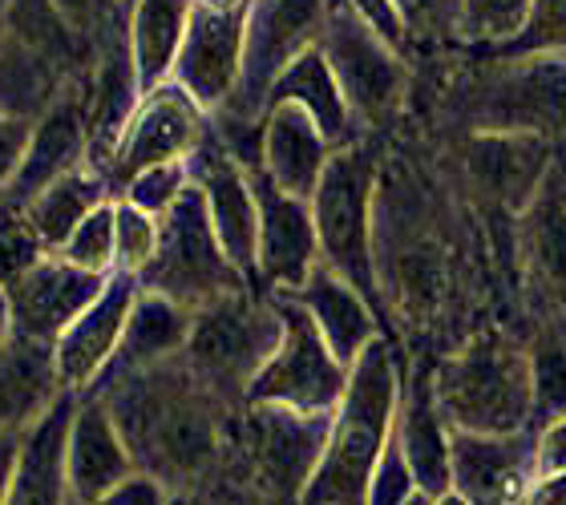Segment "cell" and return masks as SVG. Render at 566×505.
Returning <instances> with one entry per match:
<instances>
[{
  "mask_svg": "<svg viewBox=\"0 0 566 505\" xmlns=\"http://www.w3.org/2000/svg\"><path fill=\"white\" fill-rule=\"evenodd\" d=\"M214 400L219 397L182 365V356H175L109 380L106 409L150 477H195L219 449Z\"/></svg>",
  "mask_w": 566,
  "mask_h": 505,
  "instance_id": "obj_1",
  "label": "cell"
},
{
  "mask_svg": "<svg viewBox=\"0 0 566 505\" xmlns=\"http://www.w3.org/2000/svg\"><path fill=\"white\" fill-rule=\"evenodd\" d=\"M401 412V377L385 340H373L348 368L340 409L332 412L328 445L319 457L312 482L304 485V505H365L368 485L377 473L385 449L397 433Z\"/></svg>",
  "mask_w": 566,
  "mask_h": 505,
  "instance_id": "obj_2",
  "label": "cell"
},
{
  "mask_svg": "<svg viewBox=\"0 0 566 505\" xmlns=\"http://www.w3.org/2000/svg\"><path fill=\"white\" fill-rule=\"evenodd\" d=\"M441 417L458 433L510 436L534 417L531 353L506 336H478L433 368Z\"/></svg>",
  "mask_w": 566,
  "mask_h": 505,
  "instance_id": "obj_3",
  "label": "cell"
},
{
  "mask_svg": "<svg viewBox=\"0 0 566 505\" xmlns=\"http://www.w3.org/2000/svg\"><path fill=\"white\" fill-rule=\"evenodd\" d=\"M458 114L470 134L566 141V57L485 53L458 85Z\"/></svg>",
  "mask_w": 566,
  "mask_h": 505,
  "instance_id": "obj_4",
  "label": "cell"
},
{
  "mask_svg": "<svg viewBox=\"0 0 566 505\" xmlns=\"http://www.w3.org/2000/svg\"><path fill=\"white\" fill-rule=\"evenodd\" d=\"M377 150L368 141H353L328 158V170L312 194L319 263L353 283L368 304H377V255H373V211H377Z\"/></svg>",
  "mask_w": 566,
  "mask_h": 505,
  "instance_id": "obj_5",
  "label": "cell"
},
{
  "mask_svg": "<svg viewBox=\"0 0 566 505\" xmlns=\"http://www.w3.org/2000/svg\"><path fill=\"white\" fill-rule=\"evenodd\" d=\"M158 227H163L158 255H154V263L138 280L142 292L166 295L178 307H187L190 316L227 299V295L248 292L243 271L219 248L207 199H202V190L195 182L178 194L175 207L158 219Z\"/></svg>",
  "mask_w": 566,
  "mask_h": 505,
  "instance_id": "obj_6",
  "label": "cell"
},
{
  "mask_svg": "<svg viewBox=\"0 0 566 505\" xmlns=\"http://www.w3.org/2000/svg\"><path fill=\"white\" fill-rule=\"evenodd\" d=\"M283 319L280 307L255 304L248 292L227 295L202 307L190 319V336L182 348V365L211 388L214 397H248L251 380L260 377L280 348Z\"/></svg>",
  "mask_w": 566,
  "mask_h": 505,
  "instance_id": "obj_7",
  "label": "cell"
},
{
  "mask_svg": "<svg viewBox=\"0 0 566 505\" xmlns=\"http://www.w3.org/2000/svg\"><path fill=\"white\" fill-rule=\"evenodd\" d=\"M319 49H324V57L340 82V94L353 109L356 126L373 129L397 118V109L405 106V94H409L405 53H397L385 36L373 33L348 0L328 4Z\"/></svg>",
  "mask_w": 566,
  "mask_h": 505,
  "instance_id": "obj_8",
  "label": "cell"
},
{
  "mask_svg": "<svg viewBox=\"0 0 566 505\" xmlns=\"http://www.w3.org/2000/svg\"><path fill=\"white\" fill-rule=\"evenodd\" d=\"M283 319L280 348L268 365L260 368V377L251 380L248 404H280V409L307 412V417H332L340 409L344 388H348V368L336 360L328 340L319 336L304 307L275 295Z\"/></svg>",
  "mask_w": 566,
  "mask_h": 505,
  "instance_id": "obj_9",
  "label": "cell"
},
{
  "mask_svg": "<svg viewBox=\"0 0 566 505\" xmlns=\"http://www.w3.org/2000/svg\"><path fill=\"white\" fill-rule=\"evenodd\" d=\"M332 0H248V41H243V77L235 97L219 118L263 122L272 85L304 49L319 45Z\"/></svg>",
  "mask_w": 566,
  "mask_h": 505,
  "instance_id": "obj_10",
  "label": "cell"
},
{
  "mask_svg": "<svg viewBox=\"0 0 566 505\" xmlns=\"http://www.w3.org/2000/svg\"><path fill=\"white\" fill-rule=\"evenodd\" d=\"M207 138L202 126V106L182 90V85L166 82L138 102L130 126L122 134L114 166H109V182L126 187L142 170L163 162H187Z\"/></svg>",
  "mask_w": 566,
  "mask_h": 505,
  "instance_id": "obj_11",
  "label": "cell"
},
{
  "mask_svg": "<svg viewBox=\"0 0 566 505\" xmlns=\"http://www.w3.org/2000/svg\"><path fill=\"white\" fill-rule=\"evenodd\" d=\"M187 166H190V182L207 199L219 248L243 271V280H251L260 271V207H255L251 175L231 158V150L214 134L202 138V146L190 154Z\"/></svg>",
  "mask_w": 566,
  "mask_h": 505,
  "instance_id": "obj_12",
  "label": "cell"
},
{
  "mask_svg": "<svg viewBox=\"0 0 566 505\" xmlns=\"http://www.w3.org/2000/svg\"><path fill=\"white\" fill-rule=\"evenodd\" d=\"M243 41H248V9L195 4L170 82L182 85L202 109H223L243 77Z\"/></svg>",
  "mask_w": 566,
  "mask_h": 505,
  "instance_id": "obj_13",
  "label": "cell"
},
{
  "mask_svg": "<svg viewBox=\"0 0 566 505\" xmlns=\"http://www.w3.org/2000/svg\"><path fill=\"white\" fill-rule=\"evenodd\" d=\"M106 275H90V271L73 267L65 259H41L33 267L4 283L9 292V316L17 336L29 340L57 344V336L106 292Z\"/></svg>",
  "mask_w": 566,
  "mask_h": 505,
  "instance_id": "obj_14",
  "label": "cell"
},
{
  "mask_svg": "<svg viewBox=\"0 0 566 505\" xmlns=\"http://www.w3.org/2000/svg\"><path fill=\"white\" fill-rule=\"evenodd\" d=\"M255 207H260V275L275 295L304 287L307 275L319 267V239L312 202L280 190L263 170H248Z\"/></svg>",
  "mask_w": 566,
  "mask_h": 505,
  "instance_id": "obj_15",
  "label": "cell"
},
{
  "mask_svg": "<svg viewBox=\"0 0 566 505\" xmlns=\"http://www.w3.org/2000/svg\"><path fill=\"white\" fill-rule=\"evenodd\" d=\"M134 299H138V280L118 271V275H109L106 292L97 295L94 304L57 336L53 356H57V377L65 392L90 388L114 365L122 336H126V319L134 312Z\"/></svg>",
  "mask_w": 566,
  "mask_h": 505,
  "instance_id": "obj_16",
  "label": "cell"
},
{
  "mask_svg": "<svg viewBox=\"0 0 566 505\" xmlns=\"http://www.w3.org/2000/svg\"><path fill=\"white\" fill-rule=\"evenodd\" d=\"M449 453H453V490L473 505H522L531 485L538 482L534 441L522 433L482 436L453 429Z\"/></svg>",
  "mask_w": 566,
  "mask_h": 505,
  "instance_id": "obj_17",
  "label": "cell"
},
{
  "mask_svg": "<svg viewBox=\"0 0 566 505\" xmlns=\"http://www.w3.org/2000/svg\"><path fill=\"white\" fill-rule=\"evenodd\" d=\"M522 259H526V280L538 304L566 307V162L546 170L543 187L526 202L518 227Z\"/></svg>",
  "mask_w": 566,
  "mask_h": 505,
  "instance_id": "obj_18",
  "label": "cell"
},
{
  "mask_svg": "<svg viewBox=\"0 0 566 505\" xmlns=\"http://www.w3.org/2000/svg\"><path fill=\"white\" fill-rule=\"evenodd\" d=\"M65 473H70V494L77 497V505L102 502L109 490L134 477V453L109 417L106 400H85L73 412Z\"/></svg>",
  "mask_w": 566,
  "mask_h": 505,
  "instance_id": "obj_19",
  "label": "cell"
},
{
  "mask_svg": "<svg viewBox=\"0 0 566 505\" xmlns=\"http://www.w3.org/2000/svg\"><path fill=\"white\" fill-rule=\"evenodd\" d=\"M555 166V150L543 138H518V134H473L465 146V170L478 190H485L497 207L526 211L534 190L543 187L546 170Z\"/></svg>",
  "mask_w": 566,
  "mask_h": 505,
  "instance_id": "obj_20",
  "label": "cell"
},
{
  "mask_svg": "<svg viewBox=\"0 0 566 505\" xmlns=\"http://www.w3.org/2000/svg\"><path fill=\"white\" fill-rule=\"evenodd\" d=\"M332 141L324 138V129L304 106H283L268 109L263 118V175L272 178L275 187L295 194V199H312L319 187V178L328 170Z\"/></svg>",
  "mask_w": 566,
  "mask_h": 505,
  "instance_id": "obj_21",
  "label": "cell"
},
{
  "mask_svg": "<svg viewBox=\"0 0 566 505\" xmlns=\"http://www.w3.org/2000/svg\"><path fill=\"white\" fill-rule=\"evenodd\" d=\"M61 397L53 344L9 332L0 344V433H29Z\"/></svg>",
  "mask_w": 566,
  "mask_h": 505,
  "instance_id": "obj_22",
  "label": "cell"
},
{
  "mask_svg": "<svg viewBox=\"0 0 566 505\" xmlns=\"http://www.w3.org/2000/svg\"><path fill=\"white\" fill-rule=\"evenodd\" d=\"M283 299H292V304L304 307L344 368H353L368 344L377 340V316H373V304H368L365 295L356 292L344 275H336L328 263H319V267L307 275L304 287L283 292Z\"/></svg>",
  "mask_w": 566,
  "mask_h": 505,
  "instance_id": "obj_23",
  "label": "cell"
},
{
  "mask_svg": "<svg viewBox=\"0 0 566 505\" xmlns=\"http://www.w3.org/2000/svg\"><path fill=\"white\" fill-rule=\"evenodd\" d=\"M446 424L449 421L441 417V404H437V392H433V372L421 368L401 388V412H397V433H392V441L401 445L417 485L433 497L453 490V453H449L453 433H446Z\"/></svg>",
  "mask_w": 566,
  "mask_h": 505,
  "instance_id": "obj_24",
  "label": "cell"
},
{
  "mask_svg": "<svg viewBox=\"0 0 566 505\" xmlns=\"http://www.w3.org/2000/svg\"><path fill=\"white\" fill-rule=\"evenodd\" d=\"M90 122H85V106L77 102V94H65L53 97L41 114L33 129V146L24 154V166L17 182L9 187V199L12 202H29L33 194L49 187V182H57L61 175H70L77 166H85L90 158Z\"/></svg>",
  "mask_w": 566,
  "mask_h": 505,
  "instance_id": "obj_25",
  "label": "cell"
},
{
  "mask_svg": "<svg viewBox=\"0 0 566 505\" xmlns=\"http://www.w3.org/2000/svg\"><path fill=\"white\" fill-rule=\"evenodd\" d=\"M251 409H255V449H260L263 473L280 490L304 494L328 445L332 417H307L280 404H251Z\"/></svg>",
  "mask_w": 566,
  "mask_h": 505,
  "instance_id": "obj_26",
  "label": "cell"
},
{
  "mask_svg": "<svg viewBox=\"0 0 566 505\" xmlns=\"http://www.w3.org/2000/svg\"><path fill=\"white\" fill-rule=\"evenodd\" d=\"M73 412H77L73 392H65V397L24 433L21 465H17V477H12V490H9V497H4V505H65V494H70L65 445H70Z\"/></svg>",
  "mask_w": 566,
  "mask_h": 505,
  "instance_id": "obj_27",
  "label": "cell"
},
{
  "mask_svg": "<svg viewBox=\"0 0 566 505\" xmlns=\"http://www.w3.org/2000/svg\"><path fill=\"white\" fill-rule=\"evenodd\" d=\"M283 102H292V106H304L316 126L324 129V138L332 141V150H340V146H353L356 141V118L348 102L340 94V82H336V73H332L328 57H324V49L312 45L304 49L300 57L287 65V70L275 77L272 85V97H268V109L283 106Z\"/></svg>",
  "mask_w": 566,
  "mask_h": 505,
  "instance_id": "obj_28",
  "label": "cell"
},
{
  "mask_svg": "<svg viewBox=\"0 0 566 505\" xmlns=\"http://www.w3.org/2000/svg\"><path fill=\"white\" fill-rule=\"evenodd\" d=\"M195 0H134L130 12V57L138 94H154L175 77V61L187 41Z\"/></svg>",
  "mask_w": 566,
  "mask_h": 505,
  "instance_id": "obj_29",
  "label": "cell"
},
{
  "mask_svg": "<svg viewBox=\"0 0 566 505\" xmlns=\"http://www.w3.org/2000/svg\"><path fill=\"white\" fill-rule=\"evenodd\" d=\"M190 312L178 307L175 299L154 292H138L134 299V312L126 319V336H122V348L114 356V365L102 372V380H114L122 372H138V368H154L163 360H175L187 348L190 336Z\"/></svg>",
  "mask_w": 566,
  "mask_h": 505,
  "instance_id": "obj_30",
  "label": "cell"
},
{
  "mask_svg": "<svg viewBox=\"0 0 566 505\" xmlns=\"http://www.w3.org/2000/svg\"><path fill=\"white\" fill-rule=\"evenodd\" d=\"M109 194V178L94 166H77L70 175H61L57 182H49L41 194L24 202V223L41 239L45 251H61L70 243V235L102 207Z\"/></svg>",
  "mask_w": 566,
  "mask_h": 505,
  "instance_id": "obj_31",
  "label": "cell"
},
{
  "mask_svg": "<svg viewBox=\"0 0 566 505\" xmlns=\"http://www.w3.org/2000/svg\"><path fill=\"white\" fill-rule=\"evenodd\" d=\"M534 0H461V49L494 53L510 45L531 21Z\"/></svg>",
  "mask_w": 566,
  "mask_h": 505,
  "instance_id": "obj_32",
  "label": "cell"
},
{
  "mask_svg": "<svg viewBox=\"0 0 566 505\" xmlns=\"http://www.w3.org/2000/svg\"><path fill=\"white\" fill-rule=\"evenodd\" d=\"M65 263L90 271V275H109L118 263V211L114 202H102L90 219L70 235V243L57 251Z\"/></svg>",
  "mask_w": 566,
  "mask_h": 505,
  "instance_id": "obj_33",
  "label": "cell"
},
{
  "mask_svg": "<svg viewBox=\"0 0 566 505\" xmlns=\"http://www.w3.org/2000/svg\"><path fill=\"white\" fill-rule=\"evenodd\" d=\"M397 4V17L405 24V36H409V49H458L461 33V0H392Z\"/></svg>",
  "mask_w": 566,
  "mask_h": 505,
  "instance_id": "obj_34",
  "label": "cell"
},
{
  "mask_svg": "<svg viewBox=\"0 0 566 505\" xmlns=\"http://www.w3.org/2000/svg\"><path fill=\"white\" fill-rule=\"evenodd\" d=\"M538 53L566 57V0H534L526 29L490 57H538Z\"/></svg>",
  "mask_w": 566,
  "mask_h": 505,
  "instance_id": "obj_35",
  "label": "cell"
},
{
  "mask_svg": "<svg viewBox=\"0 0 566 505\" xmlns=\"http://www.w3.org/2000/svg\"><path fill=\"white\" fill-rule=\"evenodd\" d=\"M114 211H118V263H114V267H118L122 275L142 280L146 267L154 263V255H158L163 227H158L154 214L138 211V207H130L126 199L114 202Z\"/></svg>",
  "mask_w": 566,
  "mask_h": 505,
  "instance_id": "obj_36",
  "label": "cell"
},
{
  "mask_svg": "<svg viewBox=\"0 0 566 505\" xmlns=\"http://www.w3.org/2000/svg\"><path fill=\"white\" fill-rule=\"evenodd\" d=\"M187 187H190V166L187 162H163V166L142 170L138 178L126 182V202L138 207V211L154 214V219H163Z\"/></svg>",
  "mask_w": 566,
  "mask_h": 505,
  "instance_id": "obj_37",
  "label": "cell"
},
{
  "mask_svg": "<svg viewBox=\"0 0 566 505\" xmlns=\"http://www.w3.org/2000/svg\"><path fill=\"white\" fill-rule=\"evenodd\" d=\"M534 412L566 417V344H538L531 353Z\"/></svg>",
  "mask_w": 566,
  "mask_h": 505,
  "instance_id": "obj_38",
  "label": "cell"
},
{
  "mask_svg": "<svg viewBox=\"0 0 566 505\" xmlns=\"http://www.w3.org/2000/svg\"><path fill=\"white\" fill-rule=\"evenodd\" d=\"M413 490H421L413 477V470H409V461H405L401 445L392 441L389 449H385V457H380L377 473H373V485H368V502L365 505H405V497L413 494Z\"/></svg>",
  "mask_w": 566,
  "mask_h": 505,
  "instance_id": "obj_39",
  "label": "cell"
},
{
  "mask_svg": "<svg viewBox=\"0 0 566 505\" xmlns=\"http://www.w3.org/2000/svg\"><path fill=\"white\" fill-rule=\"evenodd\" d=\"M33 122L21 114H4L0 109V190H9L17 182L24 166V154L33 146Z\"/></svg>",
  "mask_w": 566,
  "mask_h": 505,
  "instance_id": "obj_40",
  "label": "cell"
},
{
  "mask_svg": "<svg viewBox=\"0 0 566 505\" xmlns=\"http://www.w3.org/2000/svg\"><path fill=\"white\" fill-rule=\"evenodd\" d=\"M49 4L57 12V21L73 33H102L118 0H49Z\"/></svg>",
  "mask_w": 566,
  "mask_h": 505,
  "instance_id": "obj_41",
  "label": "cell"
},
{
  "mask_svg": "<svg viewBox=\"0 0 566 505\" xmlns=\"http://www.w3.org/2000/svg\"><path fill=\"white\" fill-rule=\"evenodd\" d=\"M353 12L373 29L377 36H385L397 53H409V36H405V24L397 17V4L392 0H348Z\"/></svg>",
  "mask_w": 566,
  "mask_h": 505,
  "instance_id": "obj_42",
  "label": "cell"
},
{
  "mask_svg": "<svg viewBox=\"0 0 566 505\" xmlns=\"http://www.w3.org/2000/svg\"><path fill=\"white\" fill-rule=\"evenodd\" d=\"M534 473L538 477L566 473V417H551L538 441H534Z\"/></svg>",
  "mask_w": 566,
  "mask_h": 505,
  "instance_id": "obj_43",
  "label": "cell"
},
{
  "mask_svg": "<svg viewBox=\"0 0 566 505\" xmlns=\"http://www.w3.org/2000/svg\"><path fill=\"white\" fill-rule=\"evenodd\" d=\"M94 505H170V502H166L158 477H150V473H134V477H126L118 490H109V494Z\"/></svg>",
  "mask_w": 566,
  "mask_h": 505,
  "instance_id": "obj_44",
  "label": "cell"
},
{
  "mask_svg": "<svg viewBox=\"0 0 566 505\" xmlns=\"http://www.w3.org/2000/svg\"><path fill=\"white\" fill-rule=\"evenodd\" d=\"M21 441L24 436H17V433H0V505L9 497L17 465H21Z\"/></svg>",
  "mask_w": 566,
  "mask_h": 505,
  "instance_id": "obj_45",
  "label": "cell"
},
{
  "mask_svg": "<svg viewBox=\"0 0 566 505\" xmlns=\"http://www.w3.org/2000/svg\"><path fill=\"white\" fill-rule=\"evenodd\" d=\"M522 505H566V473H551L531 485V494Z\"/></svg>",
  "mask_w": 566,
  "mask_h": 505,
  "instance_id": "obj_46",
  "label": "cell"
},
{
  "mask_svg": "<svg viewBox=\"0 0 566 505\" xmlns=\"http://www.w3.org/2000/svg\"><path fill=\"white\" fill-rule=\"evenodd\" d=\"M9 4L12 0H0V57H4V49H9Z\"/></svg>",
  "mask_w": 566,
  "mask_h": 505,
  "instance_id": "obj_47",
  "label": "cell"
},
{
  "mask_svg": "<svg viewBox=\"0 0 566 505\" xmlns=\"http://www.w3.org/2000/svg\"><path fill=\"white\" fill-rule=\"evenodd\" d=\"M195 4H207V9H248V0H195Z\"/></svg>",
  "mask_w": 566,
  "mask_h": 505,
  "instance_id": "obj_48",
  "label": "cell"
},
{
  "mask_svg": "<svg viewBox=\"0 0 566 505\" xmlns=\"http://www.w3.org/2000/svg\"><path fill=\"white\" fill-rule=\"evenodd\" d=\"M437 505H473L465 494H458V490H446V494L437 497Z\"/></svg>",
  "mask_w": 566,
  "mask_h": 505,
  "instance_id": "obj_49",
  "label": "cell"
}]
</instances>
